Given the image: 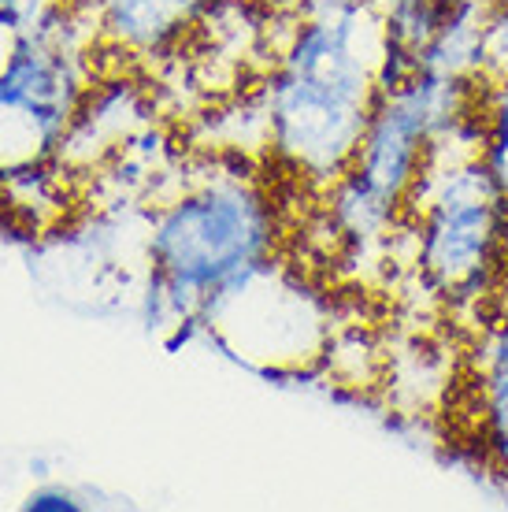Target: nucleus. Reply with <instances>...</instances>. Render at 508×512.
I'll use <instances>...</instances> for the list:
<instances>
[{
    "mask_svg": "<svg viewBox=\"0 0 508 512\" xmlns=\"http://www.w3.org/2000/svg\"><path fill=\"white\" fill-rule=\"evenodd\" d=\"M382 12L375 0H301L260 93L267 149L293 175L342 179L364 138L375 93Z\"/></svg>",
    "mask_w": 508,
    "mask_h": 512,
    "instance_id": "obj_1",
    "label": "nucleus"
},
{
    "mask_svg": "<svg viewBox=\"0 0 508 512\" xmlns=\"http://www.w3.org/2000/svg\"><path fill=\"white\" fill-rule=\"evenodd\" d=\"M401 216L416 227V264L434 294L475 308L508 275V201L483 156L423 160Z\"/></svg>",
    "mask_w": 508,
    "mask_h": 512,
    "instance_id": "obj_2",
    "label": "nucleus"
},
{
    "mask_svg": "<svg viewBox=\"0 0 508 512\" xmlns=\"http://www.w3.org/2000/svg\"><path fill=\"white\" fill-rule=\"evenodd\" d=\"M282 219L275 197L245 175H216L178 193L153 216L145 256L160 271L178 320L201 312L216 286L275 256Z\"/></svg>",
    "mask_w": 508,
    "mask_h": 512,
    "instance_id": "obj_3",
    "label": "nucleus"
},
{
    "mask_svg": "<svg viewBox=\"0 0 508 512\" xmlns=\"http://www.w3.org/2000/svg\"><path fill=\"white\" fill-rule=\"evenodd\" d=\"M78 26L86 23L56 4L26 34L12 38L0 64V182L64 153L89 97Z\"/></svg>",
    "mask_w": 508,
    "mask_h": 512,
    "instance_id": "obj_4",
    "label": "nucleus"
},
{
    "mask_svg": "<svg viewBox=\"0 0 508 512\" xmlns=\"http://www.w3.org/2000/svg\"><path fill=\"white\" fill-rule=\"evenodd\" d=\"M204 338L264 379L297 375L327 349V312L275 256L230 275L201 305Z\"/></svg>",
    "mask_w": 508,
    "mask_h": 512,
    "instance_id": "obj_5",
    "label": "nucleus"
},
{
    "mask_svg": "<svg viewBox=\"0 0 508 512\" xmlns=\"http://www.w3.org/2000/svg\"><path fill=\"white\" fill-rule=\"evenodd\" d=\"M483 82L416 71L397 93H382L371 108L368 130L356 145L349 171L364 182L379 201L401 212L405 193L423 171L427 149L438 134L453 127L460 116L483 108Z\"/></svg>",
    "mask_w": 508,
    "mask_h": 512,
    "instance_id": "obj_6",
    "label": "nucleus"
},
{
    "mask_svg": "<svg viewBox=\"0 0 508 512\" xmlns=\"http://www.w3.org/2000/svg\"><path fill=\"white\" fill-rule=\"evenodd\" d=\"M212 0H97V30L130 56H149L175 45Z\"/></svg>",
    "mask_w": 508,
    "mask_h": 512,
    "instance_id": "obj_7",
    "label": "nucleus"
},
{
    "mask_svg": "<svg viewBox=\"0 0 508 512\" xmlns=\"http://www.w3.org/2000/svg\"><path fill=\"white\" fill-rule=\"evenodd\" d=\"M501 308L475 346V412L479 442L490 461L508 472V282H501Z\"/></svg>",
    "mask_w": 508,
    "mask_h": 512,
    "instance_id": "obj_8",
    "label": "nucleus"
},
{
    "mask_svg": "<svg viewBox=\"0 0 508 512\" xmlns=\"http://www.w3.org/2000/svg\"><path fill=\"white\" fill-rule=\"evenodd\" d=\"M483 116H486V149L483 160L494 171L497 186L508 201V75L490 82L483 90Z\"/></svg>",
    "mask_w": 508,
    "mask_h": 512,
    "instance_id": "obj_9",
    "label": "nucleus"
},
{
    "mask_svg": "<svg viewBox=\"0 0 508 512\" xmlns=\"http://www.w3.org/2000/svg\"><path fill=\"white\" fill-rule=\"evenodd\" d=\"M508 75V0H494L483 26V67L479 82L490 86L497 78Z\"/></svg>",
    "mask_w": 508,
    "mask_h": 512,
    "instance_id": "obj_10",
    "label": "nucleus"
},
{
    "mask_svg": "<svg viewBox=\"0 0 508 512\" xmlns=\"http://www.w3.org/2000/svg\"><path fill=\"white\" fill-rule=\"evenodd\" d=\"M420 71V60H416V49H408L405 41L382 34L379 56H375V93H397L408 78Z\"/></svg>",
    "mask_w": 508,
    "mask_h": 512,
    "instance_id": "obj_11",
    "label": "nucleus"
},
{
    "mask_svg": "<svg viewBox=\"0 0 508 512\" xmlns=\"http://www.w3.org/2000/svg\"><path fill=\"white\" fill-rule=\"evenodd\" d=\"M141 327L149 334H164L171 323L178 320L175 305H171V294H167V282L160 279V271L149 268V279H145V290H141Z\"/></svg>",
    "mask_w": 508,
    "mask_h": 512,
    "instance_id": "obj_12",
    "label": "nucleus"
},
{
    "mask_svg": "<svg viewBox=\"0 0 508 512\" xmlns=\"http://www.w3.org/2000/svg\"><path fill=\"white\" fill-rule=\"evenodd\" d=\"M56 4H64V0H0V30L19 38L38 19H45Z\"/></svg>",
    "mask_w": 508,
    "mask_h": 512,
    "instance_id": "obj_13",
    "label": "nucleus"
},
{
    "mask_svg": "<svg viewBox=\"0 0 508 512\" xmlns=\"http://www.w3.org/2000/svg\"><path fill=\"white\" fill-rule=\"evenodd\" d=\"M82 509H86L82 494L56 487V483H45V487L30 490L23 498V512H82Z\"/></svg>",
    "mask_w": 508,
    "mask_h": 512,
    "instance_id": "obj_14",
    "label": "nucleus"
},
{
    "mask_svg": "<svg viewBox=\"0 0 508 512\" xmlns=\"http://www.w3.org/2000/svg\"><path fill=\"white\" fill-rule=\"evenodd\" d=\"M204 338V320L201 312H190V316H182L160 334V342H164V353H182V349H190L193 342H201Z\"/></svg>",
    "mask_w": 508,
    "mask_h": 512,
    "instance_id": "obj_15",
    "label": "nucleus"
},
{
    "mask_svg": "<svg viewBox=\"0 0 508 512\" xmlns=\"http://www.w3.org/2000/svg\"><path fill=\"white\" fill-rule=\"evenodd\" d=\"M30 472L38 475V479H45V475H49V461H45V457H30Z\"/></svg>",
    "mask_w": 508,
    "mask_h": 512,
    "instance_id": "obj_16",
    "label": "nucleus"
},
{
    "mask_svg": "<svg viewBox=\"0 0 508 512\" xmlns=\"http://www.w3.org/2000/svg\"><path fill=\"white\" fill-rule=\"evenodd\" d=\"M505 282H508V275H505Z\"/></svg>",
    "mask_w": 508,
    "mask_h": 512,
    "instance_id": "obj_17",
    "label": "nucleus"
}]
</instances>
